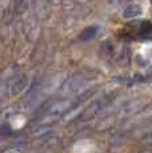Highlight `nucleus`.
Instances as JSON below:
<instances>
[{"mask_svg": "<svg viewBox=\"0 0 152 153\" xmlns=\"http://www.w3.org/2000/svg\"><path fill=\"white\" fill-rule=\"evenodd\" d=\"M98 31H99V27H96V25H89V27L84 28L83 31H81L80 33V40H83V42H88V40L93 39V37L98 35Z\"/></svg>", "mask_w": 152, "mask_h": 153, "instance_id": "7", "label": "nucleus"}, {"mask_svg": "<svg viewBox=\"0 0 152 153\" xmlns=\"http://www.w3.org/2000/svg\"><path fill=\"white\" fill-rule=\"evenodd\" d=\"M140 13H142V8H140V5H137V4L127 5V7L124 8V11H123L124 19H133V17L139 16Z\"/></svg>", "mask_w": 152, "mask_h": 153, "instance_id": "6", "label": "nucleus"}, {"mask_svg": "<svg viewBox=\"0 0 152 153\" xmlns=\"http://www.w3.org/2000/svg\"><path fill=\"white\" fill-rule=\"evenodd\" d=\"M11 133V128L8 125H1L0 126V136H7Z\"/></svg>", "mask_w": 152, "mask_h": 153, "instance_id": "12", "label": "nucleus"}, {"mask_svg": "<svg viewBox=\"0 0 152 153\" xmlns=\"http://www.w3.org/2000/svg\"><path fill=\"white\" fill-rule=\"evenodd\" d=\"M121 1H124V0H110L111 4H120Z\"/></svg>", "mask_w": 152, "mask_h": 153, "instance_id": "14", "label": "nucleus"}, {"mask_svg": "<svg viewBox=\"0 0 152 153\" xmlns=\"http://www.w3.org/2000/svg\"><path fill=\"white\" fill-rule=\"evenodd\" d=\"M28 0H13V7H15L16 13H22L27 10Z\"/></svg>", "mask_w": 152, "mask_h": 153, "instance_id": "10", "label": "nucleus"}, {"mask_svg": "<svg viewBox=\"0 0 152 153\" xmlns=\"http://www.w3.org/2000/svg\"><path fill=\"white\" fill-rule=\"evenodd\" d=\"M86 84H87V79L83 75H80V73L74 75L61 85V88L59 89V96L66 97V96H69L72 93H79L77 91H80Z\"/></svg>", "mask_w": 152, "mask_h": 153, "instance_id": "2", "label": "nucleus"}, {"mask_svg": "<svg viewBox=\"0 0 152 153\" xmlns=\"http://www.w3.org/2000/svg\"><path fill=\"white\" fill-rule=\"evenodd\" d=\"M152 123V107L145 108V109H140L139 112L133 113L132 116L127 117L123 128L124 129H131L133 126H143Z\"/></svg>", "mask_w": 152, "mask_h": 153, "instance_id": "3", "label": "nucleus"}, {"mask_svg": "<svg viewBox=\"0 0 152 153\" xmlns=\"http://www.w3.org/2000/svg\"><path fill=\"white\" fill-rule=\"evenodd\" d=\"M143 107H144V100L137 99L135 101L127 102L125 105H123L120 108V111H119V114H120L121 117H130V116H132L133 113L143 109Z\"/></svg>", "mask_w": 152, "mask_h": 153, "instance_id": "5", "label": "nucleus"}, {"mask_svg": "<svg viewBox=\"0 0 152 153\" xmlns=\"http://www.w3.org/2000/svg\"><path fill=\"white\" fill-rule=\"evenodd\" d=\"M150 151H152V144H151V146H150Z\"/></svg>", "mask_w": 152, "mask_h": 153, "instance_id": "16", "label": "nucleus"}, {"mask_svg": "<svg viewBox=\"0 0 152 153\" xmlns=\"http://www.w3.org/2000/svg\"><path fill=\"white\" fill-rule=\"evenodd\" d=\"M59 1H60V0H54V3H56V4H57Z\"/></svg>", "mask_w": 152, "mask_h": 153, "instance_id": "15", "label": "nucleus"}, {"mask_svg": "<svg viewBox=\"0 0 152 153\" xmlns=\"http://www.w3.org/2000/svg\"><path fill=\"white\" fill-rule=\"evenodd\" d=\"M27 83H28V77L25 75L17 76V77H11V80L7 83L10 95L11 96H15V95H17V93L23 92V89L25 88Z\"/></svg>", "mask_w": 152, "mask_h": 153, "instance_id": "4", "label": "nucleus"}, {"mask_svg": "<svg viewBox=\"0 0 152 153\" xmlns=\"http://www.w3.org/2000/svg\"><path fill=\"white\" fill-rule=\"evenodd\" d=\"M140 133V136H147V134H151L152 133V123H150V124H147V125H143V126H140V129L137 131Z\"/></svg>", "mask_w": 152, "mask_h": 153, "instance_id": "11", "label": "nucleus"}, {"mask_svg": "<svg viewBox=\"0 0 152 153\" xmlns=\"http://www.w3.org/2000/svg\"><path fill=\"white\" fill-rule=\"evenodd\" d=\"M152 32V23L145 20V22L140 23V28H139V33L143 35V36H147Z\"/></svg>", "mask_w": 152, "mask_h": 153, "instance_id": "9", "label": "nucleus"}, {"mask_svg": "<svg viewBox=\"0 0 152 153\" xmlns=\"http://www.w3.org/2000/svg\"><path fill=\"white\" fill-rule=\"evenodd\" d=\"M51 131H52V124H37L36 128H34V131H32V136L34 137L48 136Z\"/></svg>", "mask_w": 152, "mask_h": 153, "instance_id": "8", "label": "nucleus"}, {"mask_svg": "<svg viewBox=\"0 0 152 153\" xmlns=\"http://www.w3.org/2000/svg\"><path fill=\"white\" fill-rule=\"evenodd\" d=\"M143 144H152V133L151 134H147V136H143L142 139H140Z\"/></svg>", "mask_w": 152, "mask_h": 153, "instance_id": "13", "label": "nucleus"}, {"mask_svg": "<svg viewBox=\"0 0 152 153\" xmlns=\"http://www.w3.org/2000/svg\"><path fill=\"white\" fill-rule=\"evenodd\" d=\"M113 101V95H106V96H101L100 99L95 100L93 102L88 105L87 108H84L83 111L79 113L77 116V121L84 123V121H88V120L93 119L96 114H99L103 109H106L108 105Z\"/></svg>", "mask_w": 152, "mask_h": 153, "instance_id": "1", "label": "nucleus"}]
</instances>
